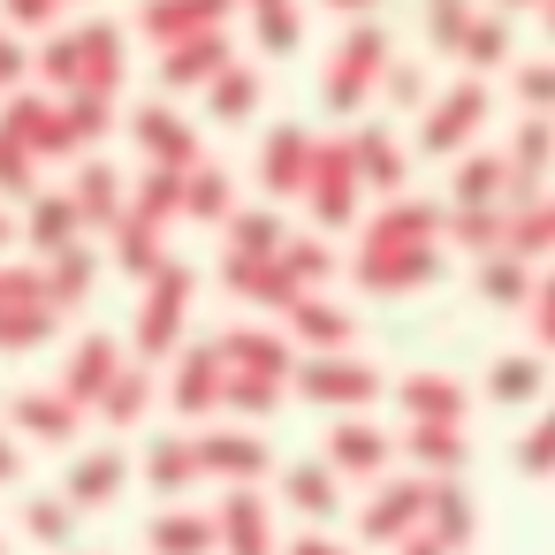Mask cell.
Segmentation results:
<instances>
[{"label":"cell","instance_id":"1","mask_svg":"<svg viewBox=\"0 0 555 555\" xmlns=\"http://www.w3.org/2000/svg\"><path fill=\"white\" fill-rule=\"evenodd\" d=\"M380 69H388V31L380 24H358L350 39H343V54H335V69H327V85H320V100L335 107V115H350L373 85H380Z\"/></svg>","mask_w":555,"mask_h":555},{"label":"cell","instance_id":"2","mask_svg":"<svg viewBox=\"0 0 555 555\" xmlns=\"http://www.w3.org/2000/svg\"><path fill=\"white\" fill-rule=\"evenodd\" d=\"M479 122H487V77H464V85H449L441 100H426V115H418V145H426V153H456Z\"/></svg>","mask_w":555,"mask_h":555},{"label":"cell","instance_id":"3","mask_svg":"<svg viewBox=\"0 0 555 555\" xmlns=\"http://www.w3.org/2000/svg\"><path fill=\"white\" fill-rule=\"evenodd\" d=\"M305 198H312V214H320V221H350V206H358V168H350V145H312Z\"/></svg>","mask_w":555,"mask_h":555},{"label":"cell","instance_id":"4","mask_svg":"<svg viewBox=\"0 0 555 555\" xmlns=\"http://www.w3.org/2000/svg\"><path fill=\"white\" fill-rule=\"evenodd\" d=\"M130 130H138V145L168 168V176H183V168H198V130L176 115V107H138L130 115Z\"/></svg>","mask_w":555,"mask_h":555},{"label":"cell","instance_id":"5","mask_svg":"<svg viewBox=\"0 0 555 555\" xmlns=\"http://www.w3.org/2000/svg\"><path fill=\"white\" fill-rule=\"evenodd\" d=\"M122 85V31L115 24H85L77 31V92H115Z\"/></svg>","mask_w":555,"mask_h":555},{"label":"cell","instance_id":"6","mask_svg":"<svg viewBox=\"0 0 555 555\" xmlns=\"http://www.w3.org/2000/svg\"><path fill=\"white\" fill-rule=\"evenodd\" d=\"M305 168H312V130L305 122H274L267 130V153H259L267 191H305Z\"/></svg>","mask_w":555,"mask_h":555},{"label":"cell","instance_id":"7","mask_svg":"<svg viewBox=\"0 0 555 555\" xmlns=\"http://www.w3.org/2000/svg\"><path fill=\"white\" fill-rule=\"evenodd\" d=\"M434 267H441L434 244H373V251L358 259V274H365L373 289H411V282H426Z\"/></svg>","mask_w":555,"mask_h":555},{"label":"cell","instance_id":"8","mask_svg":"<svg viewBox=\"0 0 555 555\" xmlns=\"http://www.w3.org/2000/svg\"><path fill=\"white\" fill-rule=\"evenodd\" d=\"M221 9H229V0H153V9H145V39L183 47L198 31H221Z\"/></svg>","mask_w":555,"mask_h":555},{"label":"cell","instance_id":"9","mask_svg":"<svg viewBox=\"0 0 555 555\" xmlns=\"http://www.w3.org/2000/svg\"><path fill=\"white\" fill-rule=\"evenodd\" d=\"M221 69H229V39H221V31H198V39L168 47V69H160V85H168V92H191V85H214Z\"/></svg>","mask_w":555,"mask_h":555},{"label":"cell","instance_id":"10","mask_svg":"<svg viewBox=\"0 0 555 555\" xmlns=\"http://www.w3.org/2000/svg\"><path fill=\"white\" fill-rule=\"evenodd\" d=\"M350 168H358L365 183H380V191H403V145L388 138V122H365V130H358Z\"/></svg>","mask_w":555,"mask_h":555},{"label":"cell","instance_id":"11","mask_svg":"<svg viewBox=\"0 0 555 555\" xmlns=\"http://www.w3.org/2000/svg\"><path fill=\"white\" fill-rule=\"evenodd\" d=\"M259 92H267V85H259V69L229 62V69H221V77L206 85V107H214V122H244V115L259 107Z\"/></svg>","mask_w":555,"mask_h":555},{"label":"cell","instance_id":"12","mask_svg":"<svg viewBox=\"0 0 555 555\" xmlns=\"http://www.w3.org/2000/svg\"><path fill=\"white\" fill-rule=\"evenodd\" d=\"M456 54H464V69H479V77H487L494 62H509V24H502V16H479V24L464 31V47H456Z\"/></svg>","mask_w":555,"mask_h":555},{"label":"cell","instance_id":"13","mask_svg":"<svg viewBox=\"0 0 555 555\" xmlns=\"http://www.w3.org/2000/svg\"><path fill=\"white\" fill-rule=\"evenodd\" d=\"M115 191H122V183H115V168H107V160H92V168L77 176V191H69L77 221H107V214H115Z\"/></svg>","mask_w":555,"mask_h":555},{"label":"cell","instance_id":"14","mask_svg":"<svg viewBox=\"0 0 555 555\" xmlns=\"http://www.w3.org/2000/svg\"><path fill=\"white\" fill-rule=\"evenodd\" d=\"M183 214L221 221V214H229V176H221V168H183Z\"/></svg>","mask_w":555,"mask_h":555},{"label":"cell","instance_id":"15","mask_svg":"<svg viewBox=\"0 0 555 555\" xmlns=\"http://www.w3.org/2000/svg\"><path fill=\"white\" fill-rule=\"evenodd\" d=\"M229 244H236V259H274L282 229H274V214H229Z\"/></svg>","mask_w":555,"mask_h":555},{"label":"cell","instance_id":"16","mask_svg":"<svg viewBox=\"0 0 555 555\" xmlns=\"http://www.w3.org/2000/svg\"><path fill=\"white\" fill-rule=\"evenodd\" d=\"M472 24H479L472 0H426V39H434V47H449V54H456Z\"/></svg>","mask_w":555,"mask_h":555},{"label":"cell","instance_id":"17","mask_svg":"<svg viewBox=\"0 0 555 555\" xmlns=\"http://www.w3.org/2000/svg\"><path fill=\"white\" fill-rule=\"evenodd\" d=\"M251 31H259L267 54H289V47H297V0H259V9H251Z\"/></svg>","mask_w":555,"mask_h":555},{"label":"cell","instance_id":"18","mask_svg":"<svg viewBox=\"0 0 555 555\" xmlns=\"http://www.w3.org/2000/svg\"><path fill=\"white\" fill-rule=\"evenodd\" d=\"M502 183H509V168H502V153H479V160H464V176H456V198H464V206L479 214V206H487V198H494Z\"/></svg>","mask_w":555,"mask_h":555},{"label":"cell","instance_id":"19","mask_svg":"<svg viewBox=\"0 0 555 555\" xmlns=\"http://www.w3.org/2000/svg\"><path fill=\"white\" fill-rule=\"evenodd\" d=\"M426 92H434L426 85V62H388L380 69V100L388 107H426Z\"/></svg>","mask_w":555,"mask_h":555},{"label":"cell","instance_id":"20","mask_svg":"<svg viewBox=\"0 0 555 555\" xmlns=\"http://www.w3.org/2000/svg\"><path fill=\"white\" fill-rule=\"evenodd\" d=\"M176 206H183V176H168V168H153V176L138 183V221L153 229V221H168Z\"/></svg>","mask_w":555,"mask_h":555},{"label":"cell","instance_id":"21","mask_svg":"<svg viewBox=\"0 0 555 555\" xmlns=\"http://www.w3.org/2000/svg\"><path fill=\"white\" fill-rule=\"evenodd\" d=\"M305 388H312V396H373L380 380H373L365 365H312V373H305Z\"/></svg>","mask_w":555,"mask_h":555},{"label":"cell","instance_id":"22","mask_svg":"<svg viewBox=\"0 0 555 555\" xmlns=\"http://www.w3.org/2000/svg\"><path fill=\"white\" fill-rule=\"evenodd\" d=\"M517 100L532 115H555V54L547 62H517Z\"/></svg>","mask_w":555,"mask_h":555},{"label":"cell","instance_id":"23","mask_svg":"<svg viewBox=\"0 0 555 555\" xmlns=\"http://www.w3.org/2000/svg\"><path fill=\"white\" fill-rule=\"evenodd\" d=\"M229 540H236V555H267V517L251 502H236L229 509Z\"/></svg>","mask_w":555,"mask_h":555},{"label":"cell","instance_id":"24","mask_svg":"<svg viewBox=\"0 0 555 555\" xmlns=\"http://www.w3.org/2000/svg\"><path fill=\"white\" fill-rule=\"evenodd\" d=\"M0 191H16V198L31 191V153H24L9 130H0Z\"/></svg>","mask_w":555,"mask_h":555},{"label":"cell","instance_id":"25","mask_svg":"<svg viewBox=\"0 0 555 555\" xmlns=\"http://www.w3.org/2000/svg\"><path fill=\"white\" fill-rule=\"evenodd\" d=\"M77 229V206H69V191H54V198H39V244H62Z\"/></svg>","mask_w":555,"mask_h":555},{"label":"cell","instance_id":"26","mask_svg":"<svg viewBox=\"0 0 555 555\" xmlns=\"http://www.w3.org/2000/svg\"><path fill=\"white\" fill-rule=\"evenodd\" d=\"M122 267H130V274H145V267H160V236H153L145 221H130V229H122Z\"/></svg>","mask_w":555,"mask_h":555},{"label":"cell","instance_id":"27","mask_svg":"<svg viewBox=\"0 0 555 555\" xmlns=\"http://www.w3.org/2000/svg\"><path fill=\"white\" fill-rule=\"evenodd\" d=\"M107 358H115L107 343H85V358H69V388H85V396H92V388L107 380Z\"/></svg>","mask_w":555,"mask_h":555},{"label":"cell","instance_id":"28","mask_svg":"<svg viewBox=\"0 0 555 555\" xmlns=\"http://www.w3.org/2000/svg\"><path fill=\"white\" fill-rule=\"evenodd\" d=\"M532 388H540V365L532 358H502L494 365V396H532Z\"/></svg>","mask_w":555,"mask_h":555},{"label":"cell","instance_id":"29","mask_svg":"<svg viewBox=\"0 0 555 555\" xmlns=\"http://www.w3.org/2000/svg\"><path fill=\"white\" fill-rule=\"evenodd\" d=\"M335 456H343V464H358V472H365V464H380L373 426H343V434H335Z\"/></svg>","mask_w":555,"mask_h":555},{"label":"cell","instance_id":"30","mask_svg":"<svg viewBox=\"0 0 555 555\" xmlns=\"http://www.w3.org/2000/svg\"><path fill=\"white\" fill-rule=\"evenodd\" d=\"M115 479H122V456H92V464H77V479H69V487L92 502V494H107Z\"/></svg>","mask_w":555,"mask_h":555},{"label":"cell","instance_id":"31","mask_svg":"<svg viewBox=\"0 0 555 555\" xmlns=\"http://www.w3.org/2000/svg\"><path fill=\"white\" fill-rule=\"evenodd\" d=\"M297 327H305V335H320V343H335V335H350V320H343L335 305H297Z\"/></svg>","mask_w":555,"mask_h":555},{"label":"cell","instance_id":"32","mask_svg":"<svg viewBox=\"0 0 555 555\" xmlns=\"http://www.w3.org/2000/svg\"><path fill=\"white\" fill-rule=\"evenodd\" d=\"M411 403H418V411L456 418V403H464V396H456V380H411Z\"/></svg>","mask_w":555,"mask_h":555},{"label":"cell","instance_id":"33","mask_svg":"<svg viewBox=\"0 0 555 555\" xmlns=\"http://www.w3.org/2000/svg\"><path fill=\"white\" fill-rule=\"evenodd\" d=\"M289 502H297V509H327V502H335V494H327V472H312V464L289 472Z\"/></svg>","mask_w":555,"mask_h":555},{"label":"cell","instance_id":"34","mask_svg":"<svg viewBox=\"0 0 555 555\" xmlns=\"http://www.w3.org/2000/svg\"><path fill=\"white\" fill-rule=\"evenodd\" d=\"M85 282H92V259H85V251L69 244V251H62V267H54V297H77Z\"/></svg>","mask_w":555,"mask_h":555},{"label":"cell","instance_id":"35","mask_svg":"<svg viewBox=\"0 0 555 555\" xmlns=\"http://www.w3.org/2000/svg\"><path fill=\"white\" fill-rule=\"evenodd\" d=\"M160 547H168V555H191V547H206V525H191V517H168V525H160Z\"/></svg>","mask_w":555,"mask_h":555},{"label":"cell","instance_id":"36","mask_svg":"<svg viewBox=\"0 0 555 555\" xmlns=\"http://www.w3.org/2000/svg\"><path fill=\"white\" fill-rule=\"evenodd\" d=\"M525 464H532V472H547V464H555V411L532 426V441H525Z\"/></svg>","mask_w":555,"mask_h":555},{"label":"cell","instance_id":"37","mask_svg":"<svg viewBox=\"0 0 555 555\" xmlns=\"http://www.w3.org/2000/svg\"><path fill=\"white\" fill-rule=\"evenodd\" d=\"M0 9H9V24H54L62 0H0Z\"/></svg>","mask_w":555,"mask_h":555},{"label":"cell","instance_id":"38","mask_svg":"<svg viewBox=\"0 0 555 555\" xmlns=\"http://www.w3.org/2000/svg\"><path fill=\"white\" fill-rule=\"evenodd\" d=\"M479 282H487V297H517V289H525V274H517L509 259H494V267H487Z\"/></svg>","mask_w":555,"mask_h":555},{"label":"cell","instance_id":"39","mask_svg":"<svg viewBox=\"0 0 555 555\" xmlns=\"http://www.w3.org/2000/svg\"><path fill=\"white\" fill-rule=\"evenodd\" d=\"M24 69H31V62H24V47H16V39H0V85H16Z\"/></svg>","mask_w":555,"mask_h":555},{"label":"cell","instance_id":"40","mask_svg":"<svg viewBox=\"0 0 555 555\" xmlns=\"http://www.w3.org/2000/svg\"><path fill=\"white\" fill-rule=\"evenodd\" d=\"M540 335H547V343H555V282H547V289H540Z\"/></svg>","mask_w":555,"mask_h":555},{"label":"cell","instance_id":"41","mask_svg":"<svg viewBox=\"0 0 555 555\" xmlns=\"http://www.w3.org/2000/svg\"><path fill=\"white\" fill-rule=\"evenodd\" d=\"M297 555H343V547H327V540H305V547H297Z\"/></svg>","mask_w":555,"mask_h":555},{"label":"cell","instance_id":"42","mask_svg":"<svg viewBox=\"0 0 555 555\" xmlns=\"http://www.w3.org/2000/svg\"><path fill=\"white\" fill-rule=\"evenodd\" d=\"M335 9H350V16H365V9H380V0H335Z\"/></svg>","mask_w":555,"mask_h":555},{"label":"cell","instance_id":"43","mask_svg":"<svg viewBox=\"0 0 555 555\" xmlns=\"http://www.w3.org/2000/svg\"><path fill=\"white\" fill-rule=\"evenodd\" d=\"M540 31H547V39H555V0H547V9H540Z\"/></svg>","mask_w":555,"mask_h":555},{"label":"cell","instance_id":"44","mask_svg":"<svg viewBox=\"0 0 555 555\" xmlns=\"http://www.w3.org/2000/svg\"><path fill=\"white\" fill-rule=\"evenodd\" d=\"M509 9H525V0H509ZM540 9H547V0H540Z\"/></svg>","mask_w":555,"mask_h":555},{"label":"cell","instance_id":"45","mask_svg":"<svg viewBox=\"0 0 555 555\" xmlns=\"http://www.w3.org/2000/svg\"><path fill=\"white\" fill-rule=\"evenodd\" d=\"M0 236H9V221H0Z\"/></svg>","mask_w":555,"mask_h":555}]
</instances>
